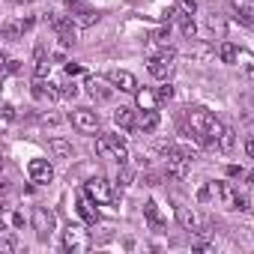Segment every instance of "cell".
<instances>
[{
    "mask_svg": "<svg viewBox=\"0 0 254 254\" xmlns=\"http://www.w3.org/2000/svg\"><path fill=\"white\" fill-rule=\"evenodd\" d=\"M191 159H194V153H191L189 147H171V150H165V168H168V177H174V180H186L189 171H191Z\"/></svg>",
    "mask_w": 254,
    "mask_h": 254,
    "instance_id": "obj_1",
    "label": "cell"
},
{
    "mask_svg": "<svg viewBox=\"0 0 254 254\" xmlns=\"http://www.w3.org/2000/svg\"><path fill=\"white\" fill-rule=\"evenodd\" d=\"M48 24L54 27V33L60 36V42H66V45H75V42H78L81 24L75 21V15H60V12H51V15H48Z\"/></svg>",
    "mask_w": 254,
    "mask_h": 254,
    "instance_id": "obj_2",
    "label": "cell"
},
{
    "mask_svg": "<svg viewBox=\"0 0 254 254\" xmlns=\"http://www.w3.org/2000/svg\"><path fill=\"white\" fill-rule=\"evenodd\" d=\"M96 153H99L102 159H114V162H120V165L129 162V147H126L117 135H102V138L96 141Z\"/></svg>",
    "mask_w": 254,
    "mask_h": 254,
    "instance_id": "obj_3",
    "label": "cell"
},
{
    "mask_svg": "<svg viewBox=\"0 0 254 254\" xmlns=\"http://www.w3.org/2000/svg\"><path fill=\"white\" fill-rule=\"evenodd\" d=\"M212 123H215V117H212L203 105L189 108V126H191V132H194V138H197L200 144H206V135H209V129H212Z\"/></svg>",
    "mask_w": 254,
    "mask_h": 254,
    "instance_id": "obj_4",
    "label": "cell"
},
{
    "mask_svg": "<svg viewBox=\"0 0 254 254\" xmlns=\"http://www.w3.org/2000/svg\"><path fill=\"white\" fill-rule=\"evenodd\" d=\"M174 57H177V51L168 45V48H162L159 54H153L150 60H147V69H150V75L153 78H159V81H168L171 78V72H174Z\"/></svg>",
    "mask_w": 254,
    "mask_h": 254,
    "instance_id": "obj_5",
    "label": "cell"
},
{
    "mask_svg": "<svg viewBox=\"0 0 254 254\" xmlns=\"http://www.w3.org/2000/svg\"><path fill=\"white\" fill-rule=\"evenodd\" d=\"M63 248L72 251V254L87 251V248H90V236H87V230H84L81 224H69V227L63 230Z\"/></svg>",
    "mask_w": 254,
    "mask_h": 254,
    "instance_id": "obj_6",
    "label": "cell"
},
{
    "mask_svg": "<svg viewBox=\"0 0 254 254\" xmlns=\"http://www.w3.org/2000/svg\"><path fill=\"white\" fill-rule=\"evenodd\" d=\"M84 194L93 197L96 203H111V200H114V189H111V183H108L105 177L87 180V183H84Z\"/></svg>",
    "mask_w": 254,
    "mask_h": 254,
    "instance_id": "obj_7",
    "label": "cell"
},
{
    "mask_svg": "<svg viewBox=\"0 0 254 254\" xmlns=\"http://www.w3.org/2000/svg\"><path fill=\"white\" fill-rule=\"evenodd\" d=\"M54 212L51 209H45V206H36L33 209V230H36V236L39 239H51V233H54Z\"/></svg>",
    "mask_w": 254,
    "mask_h": 254,
    "instance_id": "obj_8",
    "label": "cell"
},
{
    "mask_svg": "<svg viewBox=\"0 0 254 254\" xmlns=\"http://www.w3.org/2000/svg\"><path fill=\"white\" fill-rule=\"evenodd\" d=\"M72 126L78 132H84V135L99 132V114L90 111V108H78V111H72Z\"/></svg>",
    "mask_w": 254,
    "mask_h": 254,
    "instance_id": "obj_9",
    "label": "cell"
},
{
    "mask_svg": "<svg viewBox=\"0 0 254 254\" xmlns=\"http://www.w3.org/2000/svg\"><path fill=\"white\" fill-rule=\"evenodd\" d=\"M27 174H30V183H36V186H45V183L54 180V168H51L48 159H30L27 162Z\"/></svg>",
    "mask_w": 254,
    "mask_h": 254,
    "instance_id": "obj_10",
    "label": "cell"
},
{
    "mask_svg": "<svg viewBox=\"0 0 254 254\" xmlns=\"http://www.w3.org/2000/svg\"><path fill=\"white\" fill-rule=\"evenodd\" d=\"M108 81H111L117 90H123V93H138V78H135L129 69H111V72H108Z\"/></svg>",
    "mask_w": 254,
    "mask_h": 254,
    "instance_id": "obj_11",
    "label": "cell"
},
{
    "mask_svg": "<svg viewBox=\"0 0 254 254\" xmlns=\"http://www.w3.org/2000/svg\"><path fill=\"white\" fill-rule=\"evenodd\" d=\"M30 93H33V99H39V102H57V99L63 96V90H57V84H51V81H45V78H36L33 87H30Z\"/></svg>",
    "mask_w": 254,
    "mask_h": 254,
    "instance_id": "obj_12",
    "label": "cell"
},
{
    "mask_svg": "<svg viewBox=\"0 0 254 254\" xmlns=\"http://www.w3.org/2000/svg\"><path fill=\"white\" fill-rule=\"evenodd\" d=\"M212 191L218 194V200H221V206H224V209H239V206H236V203H239V194H236V189H233L230 183L215 180V183H212Z\"/></svg>",
    "mask_w": 254,
    "mask_h": 254,
    "instance_id": "obj_13",
    "label": "cell"
},
{
    "mask_svg": "<svg viewBox=\"0 0 254 254\" xmlns=\"http://www.w3.org/2000/svg\"><path fill=\"white\" fill-rule=\"evenodd\" d=\"M84 87H87V93H90L96 102H108V99L114 96V90H111L102 78H96V75H87V78H84Z\"/></svg>",
    "mask_w": 254,
    "mask_h": 254,
    "instance_id": "obj_14",
    "label": "cell"
},
{
    "mask_svg": "<svg viewBox=\"0 0 254 254\" xmlns=\"http://www.w3.org/2000/svg\"><path fill=\"white\" fill-rule=\"evenodd\" d=\"M114 123L120 126V129H126V132H132L135 126H138V120H135V111H132V108H123V105L114 111Z\"/></svg>",
    "mask_w": 254,
    "mask_h": 254,
    "instance_id": "obj_15",
    "label": "cell"
},
{
    "mask_svg": "<svg viewBox=\"0 0 254 254\" xmlns=\"http://www.w3.org/2000/svg\"><path fill=\"white\" fill-rule=\"evenodd\" d=\"M78 212H81V218H84L87 224H96V221H99V209H96V200H93V197H87V194L78 200Z\"/></svg>",
    "mask_w": 254,
    "mask_h": 254,
    "instance_id": "obj_16",
    "label": "cell"
},
{
    "mask_svg": "<svg viewBox=\"0 0 254 254\" xmlns=\"http://www.w3.org/2000/svg\"><path fill=\"white\" fill-rule=\"evenodd\" d=\"M159 123H162V117H159L156 108H153V111H141V117H138V129H141V132H156Z\"/></svg>",
    "mask_w": 254,
    "mask_h": 254,
    "instance_id": "obj_17",
    "label": "cell"
},
{
    "mask_svg": "<svg viewBox=\"0 0 254 254\" xmlns=\"http://www.w3.org/2000/svg\"><path fill=\"white\" fill-rule=\"evenodd\" d=\"M144 218L150 221V227H153V230H162V227H165V218H162V212H159V203H156V200H147V203H144Z\"/></svg>",
    "mask_w": 254,
    "mask_h": 254,
    "instance_id": "obj_18",
    "label": "cell"
},
{
    "mask_svg": "<svg viewBox=\"0 0 254 254\" xmlns=\"http://www.w3.org/2000/svg\"><path fill=\"white\" fill-rule=\"evenodd\" d=\"M135 99H138V108H141V111H153V108L162 102V99H159V93H153V90H147V87H144V90H138V93H135Z\"/></svg>",
    "mask_w": 254,
    "mask_h": 254,
    "instance_id": "obj_19",
    "label": "cell"
},
{
    "mask_svg": "<svg viewBox=\"0 0 254 254\" xmlns=\"http://www.w3.org/2000/svg\"><path fill=\"white\" fill-rule=\"evenodd\" d=\"M33 75H36V78H48V75H51V60L45 57V48H42V45L36 48V66H33Z\"/></svg>",
    "mask_w": 254,
    "mask_h": 254,
    "instance_id": "obj_20",
    "label": "cell"
},
{
    "mask_svg": "<svg viewBox=\"0 0 254 254\" xmlns=\"http://www.w3.org/2000/svg\"><path fill=\"white\" fill-rule=\"evenodd\" d=\"M177 221L183 224V230H197V215L189 209V206H177Z\"/></svg>",
    "mask_w": 254,
    "mask_h": 254,
    "instance_id": "obj_21",
    "label": "cell"
},
{
    "mask_svg": "<svg viewBox=\"0 0 254 254\" xmlns=\"http://www.w3.org/2000/svg\"><path fill=\"white\" fill-rule=\"evenodd\" d=\"M233 144H236V132L224 126V129H221V135L215 138V150H221V153H230V150H233Z\"/></svg>",
    "mask_w": 254,
    "mask_h": 254,
    "instance_id": "obj_22",
    "label": "cell"
},
{
    "mask_svg": "<svg viewBox=\"0 0 254 254\" xmlns=\"http://www.w3.org/2000/svg\"><path fill=\"white\" fill-rule=\"evenodd\" d=\"M177 24H180V33H183L186 39H194V36H197V24H194L191 15H186V12L177 15Z\"/></svg>",
    "mask_w": 254,
    "mask_h": 254,
    "instance_id": "obj_23",
    "label": "cell"
},
{
    "mask_svg": "<svg viewBox=\"0 0 254 254\" xmlns=\"http://www.w3.org/2000/svg\"><path fill=\"white\" fill-rule=\"evenodd\" d=\"M218 60H221V63H236V60H239V48H236L233 42H221V45H218Z\"/></svg>",
    "mask_w": 254,
    "mask_h": 254,
    "instance_id": "obj_24",
    "label": "cell"
},
{
    "mask_svg": "<svg viewBox=\"0 0 254 254\" xmlns=\"http://www.w3.org/2000/svg\"><path fill=\"white\" fill-rule=\"evenodd\" d=\"M48 147H51V153H54L57 159H69V156H72V144H69V141H63V138H51V144H48Z\"/></svg>",
    "mask_w": 254,
    "mask_h": 254,
    "instance_id": "obj_25",
    "label": "cell"
},
{
    "mask_svg": "<svg viewBox=\"0 0 254 254\" xmlns=\"http://www.w3.org/2000/svg\"><path fill=\"white\" fill-rule=\"evenodd\" d=\"M191 57L203 63V60H209V57H215V48H209L206 42H194V45H191Z\"/></svg>",
    "mask_w": 254,
    "mask_h": 254,
    "instance_id": "obj_26",
    "label": "cell"
},
{
    "mask_svg": "<svg viewBox=\"0 0 254 254\" xmlns=\"http://www.w3.org/2000/svg\"><path fill=\"white\" fill-rule=\"evenodd\" d=\"M132 180H135V174L126 168V165H120V171H117V186H120V189H129Z\"/></svg>",
    "mask_w": 254,
    "mask_h": 254,
    "instance_id": "obj_27",
    "label": "cell"
},
{
    "mask_svg": "<svg viewBox=\"0 0 254 254\" xmlns=\"http://www.w3.org/2000/svg\"><path fill=\"white\" fill-rule=\"evenodd\" d=\"M15 248H18V242H15L12 233H3V236H0V254H15Z\"/></svg>",
    "mask_w": 254,
    "mask_h": 254,
    "instance_id": "obj_28",
    "label": "cell"
},
{
    "mask_svg": "<svg viewBox=\"0 0 254 254\" xmlns=\"http://www.w3.org/2000/svg\"><path fill=\"white\" fill-rule=\"evenodd\" d=\"M75 21H78L81 27H90V24H96V21H99V15H96L93 9H81V12L75 15Z\"/></svg>",
    "mask_w": 254,
    "mask_h": 254,
    "instance_id": "obj_29",
    "label": "cell"
},
{
    "mask_svg": "<svg viewBox=\"0 0 254 254\" xmlns=\"http://www.w3.org/2000/svg\"><path fill=\"white\" fill-rule=\"evenodd\" d=\"M21 33H24L21 21H18V24H12V21H9V24L3 27V36H6V42H15V39H21Z\"/></svg>",
    "mask_w": 254,
    "mask_h": 254,
    "instance_id": "obj_30",
    "label": "cell"
},
{
    "mask_svg": "<svg viewBox=\"0 0 254 254\" xmlns=\"http://www.w3.org/2000/svg\"><path fill=\"white\" fill-rule=\"evenodd\" d=\"M177 6H180V12H186V15H194V12H197V0H177Z\"/></svg>",
    "mask_w": 254,
    "mask_h": 254,
    "instance_id": "obj_31",
    "label": "cell"
},
{
    "mask_svg": "<svg viewBox=\"0 0 254 254\" xmlns=\"http://www.w3.org/2000/svg\"><path fill=\"white\" fill-rule=\"evenodd\" d=\"M191 248H194V251H212L215 245H212L209 239H203V236H194V239H191Z\"/></svg>",
    "mask_w": 254,
    "mask_h": 254,
    "instance_id": "obj_32",
    "label": "cell"
},
{
    "mask_svg": "<svg viewBox=\"0 0 254 254\" xmlns=\"http://www.w3.org/2000/svg\"><path fill=\"white\" fill-rule=\"evenodd\" d=\"M63 69H66V75H69V78H75V75H81V72H84V66H81V63H75V60H69Z\"/></svg>",
    "mask_w": 254,
    "mask_h": 254,
    "instance_id": "obj_33",
    "label": "cell"
},
{
    "mask_svg": "<svg viewBox=\"0 0 254 254\" xmlns=\"http://www.w3.org/2000/svg\"><path fill=\"white\" fill-rule=\"evenodd\" d=\"M159 99H162V102H168V99H174V87H171L168 81H165V84L159 87Z\"/></svg>",
    "mask_w": 254,
    "mask_h": 254,
    "instance_id": "obj_34",
    "label": "cell"
},
{
    "mask_svg": "<svg viewBox=\"0 0 254 254\" xmlns=\"http://www.w3.org/2000/svg\"><path fill=\"white\" fill-rule=\"evenodd\" d=\"M209 194H212V183H206V186H200V189H197V200H200V203H206V200H209Z\"/></svg>",
    "mask_w": 254,
    "mask_h": 254,
    "instance_id": "obj_35",
    "label": "cell"
},
{
    "mask_svg": "<svg viewBox=\"0 0 254 254\" xmlns=\"http://www.w3.org/2000/svg\"><path fill=\"white\" fill-rule=\"evenodd\" d=\"M18 69H21V63H18V60H12V57H6V75H15Z\"/></svg>",
    "mask_w": 254,
    "mask_h": 254,
    "instance_id": "obj_36",
    "label": "cell"
},
{
    "mask_svg": "<svg viewBox=\"0 0 254 254\" xmlns=\"http://www.w3.org/2000/svg\"><path fill=\"white\" fill-rule=\"evenodd\" d=\"M78 96V87L75 84H63V99H75Z\"/></svg>",
    "mask_w": 254,
    "mask_h": 254,
    "instance_id": "obj_37",
    "label": "cell"
},
{
    "mask_svg": "<svg viewBox=\"0 0 254 254\" xmlns=\"http://www.w3.org/2000/svg\"><path fill=\"white\" fill-rule=\"evenodd\" d=\"M12 117H15V108L6 102V105H3V120H12Z\"/></svg>",
    "mask_w": 254,
    "mask_h": 254,
    "instance_id": "obj_38",
    "label": "cell"
},
{
    "mask_svg": "<svg viewBox=\"0 0 254 254\" xmlns=\"http://www.w3.org/2000/svg\"><path fill=\"white\" fill-rule=\"evenodd\" d=\"M245 153H248V159H254V135L245 141Z\"/></svg>",
    "mask_w": 254,
    "mask_h": 254,
    "instance_id": "obj_39",
    "label": "cell"
},
{
    "mask_svg": "<svg viewBox=\"0 0 254 254\" xmlns=\"http://www.w3.org/2000/svg\"><path fill=\"white\" fill-rule=\"evenodd\" d=\"M227 174H230V177H242V168H239V165H230Z\"/></svg>",
    "mask_w": 254,
    "mask_h": 254,
    "instance_id": "obj_40",
    "label": "cell"
},
{
    "mask_svg": "<svg viewBox=\"0 0 254 254\" xmlns=\"http://www.w3.org/2000/svg\"><path fill=\"white\" fill-rule=\"evenodd\" d=\"M12 224H15V227H24V215L15 212V215H12Z\"/></svg>",
    "mask_w": 254,
    "mask_h": 254,
    "instance_id": "obj_41",
    "label": "cell"
},
{
    "mask_svg": "<svg viewBox=\"0 0 254 254\" xmlns=\"http://www.w3.org/2000/svg\"><path fill=\"white\" fill-rule=\"evenodd\" d=\"M66 3H69V6H78V3H81V0H66Z\"/></svg>",
    "mask_w": 254,
    "mask_h": 254,
    "instance_id": "obj_42",
    "label": "cell"
}]
</instances>
